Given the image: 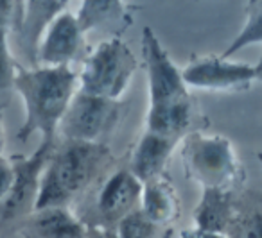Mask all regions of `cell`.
Returning a JSON list of instances; mask_svg holds the SVG:
<instances>
[{
  "label": "cell",
  "instance_id": "1",
  "mask_svg": "<svg viewBox=\"0 0 262 238\" xmlns=\"http://www.w3.org/2000/svg\"><path fill=\"white\" fill-rule=\"evenodd\" d=\"M144 63L149 83L147 131L180 140L192 120L187 84L151 27L142 29Z\"/></svg>",
  "mask_w": 262,
  "mask_h": 238
},
{
  "label": "cell",
  "instance_id": "2",
  "mask_svg": "<svg viewBox=\"0 0 262 238\" xmlns=\"http://www.w3.org/2000/svg\"><path fill=\"white\" fill-rule=\"evenodd\" d=\"M76 72L69 66L16 70L13 86L26 106V120L18 131V140H26L33 133H41L45 141H54V133L76 95Z\"/></svg>",
  "mask_w": 262,
  "mask_h": 238
},
{
  "label": "cell",
  "instance_id": "3",
  "mask_svg": "<svg viewBox=\"0 0 262 238\" xmlns=\"http://www.w3.org/2000/svg\"><path fill=\"white\" fill-rule=\"evenodd\" d=\"M106 152L108 149L101 144L69 141L63 145L45 166L40 192L33 206L34 211L63 208L92 179Z\"/></svg>",
  "mask_w": 262,
  "mask_h": 238
},
{
  "label": "cell",
  "instance_id": "4",
  "mask_svg": "<svg viewBox=\"0 0 262 238\" xmlns=\"http://www.w3.org/2000/svg\"><path fill=\"white\" fill-rule=\"evenodd\" d=\"M137 65L139 61L122 40L112 38L102 41L84 61L79 91L117 102L126 91Z\"/></svg>",
  "mask_w": 262,
  "mask_h": 238
},
{
  "label": "cell",
  "instance_id": "5",
  "mask_svg": "<svg viewBox=\"0 0 262 238\" xmlns=\"http://www.w3.org/2000/svg\"><path fill=\"white\" fill-rule=\"evenodd\" d=\"M183 163L192 179L200 181L203 188L228 190L239 176V161L233 152L232 141L225 136L192 134L183 147Z\"/></svg>",
  "mask_w": 262,
  "mask_h": 238
},
{
  "label": "cell",
  "instance_id": "6",
  "mask_svg": "<svg viewBox=\"0 0 262 238\" xmlns=\"http://www.w3.org/2000/svg\"><path fill=\"white\" fill-rule=\"evenodd\" d=\"M117 116L119 104L115 101L79 91L70 101L58 129L67 141L99 144V138L108 133L117 122Z\"/></svg>",
  "mask_w": 262,
  "mask_h": 238
},
{
  "label": "cell",
  "instance_id": "7",
  "mask_svg": "<svg viewBox=\"0 0 262 238\" xmlns=\"http://www.w3.org/2000/svg\"><path fill=\"white\" fill-rule=\"evenodd\" d=\"M187 86L214 91H241L250 88L257 79V66L246 63H232L221 56H201L194 58L182 70Z\"/></svg>",
  "mask_w": 262,
  "mask_h": 238
},
{
  "label": "cell",
  "instance_id": "8",
  "mask_svg": "<svg viewBox=\"0 0 262 238\" xmlns=\"http://www.w3.org/2000/svg\"><path fill=\"white\" fill-rule=\"evenodd\" d=\"M81 33L77 16L63 11L49 26L38 52V63L45 66H69L81 47Z\"/></svg>",
  "mask_w": 262,
  "mask_h": 238
},
{
  "label": "cell",
  "instance_id": "9",
  "mask_svg": "<svg viewBox=\"0 0 262 238\" xmlns=\"http://www.w3.org/2000/svg\"><path fill=\"white\" fill-rule=\"evenodd\" d=\"M51 147L52 141H45L38 147L31 158L22 159V161L15 163V183H13L11 194L6 199V217H11L18 213L26 204L34 206V201L40 192V183L43 170L47 166L49 159H51Z\"/></svg>",
  "mask_w": 262,
  "mask_h": 238
},
{
  "label": "cell",
  "instance_id": "10",
  "mask_svg": "<svg viewBox=\"0 0 262 238\" xmlns=\"http://www.w3.org/2000/svg\"><path fill=\"white\" fill-rule=\"evenodd\" d=\"M24 9H20L18 18H16V29H18V38L22 41V47L26 54L31 56L34 65H38V52H40L41 36H45L51 22L58 15H61L63 9L67 8V2H47V0H31L24 2Z\"/></svg>",
  "mask_w": 262,
  "mask_h": 238
},
{
  "label": "cell",
  "instance_id": "11",
  "mask_svg": "<svg viewBox=\"0 0 262 238\" xmlns=\"http://www.w3.org/2000/svg\"><path fill=\"white\" fill-rule=\"evenodd\" d=\"M142 190L144 184L131 174V170H119L108 177L99 192V213L108 222L124 219L142 199Z\"/></svg>",
  "mask_w": 262,
  "mask_h": 238
},
{
  "label": "cell",
  "instance_id": "12",
  "mask_svg": "<svg viewBox=\"0 0 262 238\" xmlns=\"http://www.w3.org/2000/svg\"><path fill=\"white\" fill-rule=\"evenodd\" d=\"M178 140L146 131L131 156V174L142 184L160 179L171 152Z\"/></svg>",
  "mask_w": 262,
  "mask_h": 238
},
{
  "label": "cell",
  "instance_id": "13",
  "mask_svg": "<svg viewBox=\"0 0 262 238\" xmlns=\"http://www.w3.org/2000/svg\"><path fill=\"white\" fill-rule=\"evenodd\" d=\"M232 192L223 188H203V197L194 209V222L198 229L225 234L233 222Z\"/></svg>",
  "mask_w": 262,
  "mask_h": 238
},
{
  "label": "cell",
  "instance_id": "14",
  "mask_svg": "<svg viewBox=\"0 0 262 238\" xmlns=\"http://www.w3.org/2000/svg\"><path fill=\"white\" fill-rule=\"evenodd\" d=\"M140 202H142L140 211H142L155 226L172 222L180 213V202H178V197H176L174 190H172L171 184L162 179L151 181V183L144 184Z\"/></svg>",
  "mask_w": 262,
  "mask_h": 238
},
{
  "label": "cell",
  "instance_id": "15",
  "mask_svg": "<svg viewBox=\"0 0 262 238\" xmlns=\"http://www.w3.org/2000/svg\"><path fill=\"white\" fill-rule=\"evenodd\" d=\"M34 227L43 238H84L83 224L65 208H49L36 213Z\"/></svg>",
  "mask_w": 262,
  "mask_h": 238
},
{
  "label": "cell",
  "instance_id": "16",
  "mask_svg": "<svg viewBox=\"0 0 262 238\" xmlns=\"http://www.w3.org/2000/svg\"><path fill=\"white\" fill-rule=\"evenodd\" d=\"M122 2L119 0H88L83 2L79 13H77V23L81 33L94 29L106 22H115L122 16Z\"/></svg>",
  "mask_w": 262,
  "mask_h": 238
},
{
  "label": "cell",
  "instance_id": "17",
  "mask_svg": "<svg viewBox=\"0 0 262 238\" xmlns=\"http://www.w3.org/2000/svg\"><path fill=\"white\" fill-rule=\"evenodd\" d=\"M253 43H262V0L250 2L246 9V22H244L241 33L233 38L232 43L226 47L221 54L223 59H230L241 49Z\"/></svg>",
  "mask_w": 262,
  "mask_h": 238
},
{
  "label": "cell",
  "instance_id": "18",
  "mask_svg": "<svg viewBox=\"0 0 262 238\" xmlns=\"http://www.w3.org/2000/svg\"><path fill=\"white\" fill-rule=\"evenodd\" d=\"M157 226L142 211H131L119 220L117 236L119 238H151Z\"/></svg>",
  "mask_w": 262,
  "mask_h": 238
},
{
  "label": "cell",
  "instance_id": "19",
  "mask_svg": "<svg viewBox=\"0 0 262 238\" xmlns=\"http://www.w3.org/2000/svg\"><path fill=\"white\" fill-rule=\"evenodd\" d=\"M228 233L230 238H262V213L251 211L235 217Z\"/></svg>",
  "mask_w": 262,
  "mask_h": 238
},
{
  "label": "cell",
  "instance_id": "20",
  "mask_svg": "<svg viewBox=\"0 0 262 238\" xmlns=\"http://www.w3.org/2000/svg\"><path fill=\"white\" fill-rule=\"evenodd\" d=\"M15 76V65L8 43V27H0V90L13 86Z\"/></svg>",
  "mask_w": 262,
  "mask_h": 238
},
{
  "label": "cell",
  "instance_id": "21",
  "mask_svg": "<svg viewBox=\"0 0 262 238\" xmlns=\"http://www.w3.org/2000/svg\"><path fill=\"white\" fill-rule=\"evenodd\" d=\"M13 183H15V169L11 163L0 158V201L9 197Z\"/></svg>",
  "mask_w": 262,
  "mask_h": 238
},
{
  "label": "cell",
  "instance_id": "22",
  "mask_svg": "<svg viewBox=\"0 0 262 238\" xmlns=\"http://www.w3.org/2000/svg\"><path fill=\"white\" fill-rule=\"evenodd\" d=\"M180 236H182V238H226L225 234L210 233V231L198 229V227H194V229H185V231H182V234H180Z\"/></svg>",
  "mask_w": 262,
  "mask_h": 238
},
{
  "label": "cell",
  "instance_id": "23",
  "mask_svg": "<svg viewBox=\"0 0 262 238\" xmlns=\"http://www.w3.org/2000/svg\"><path fill=\"white\" fill-rule=\"evenodd\" d=\"M92 238H119L117 233H110V231H104V229H95Z\"/></svg>",
  "mask_w": 262,
  "mask_h": 238
},
{
  "label": "cell",
  "instance_id": "24",
  "mask_svg": "<svg viewBox=\"0 0 262 238\" xmlns=\"http://www.w3.org/2000/svg\"><path fill=\"white\" fill-rule=\"evenodd\" d=\"M2 147H4V122H2V111H0V158H2Z\"/></svg>",
  "mask_w": 262,
  "mask_h": 238
},
{
  "label": "cell",
  "instance_id": "25",
  "mask_svg": "<svg viewBox=\"0 0 262 238\" xmlns=\"http://www.w3.org/2000/svg\"><path fill=\"white\" fill-rule=\"evenodd\" d=\"M255 66H257V79L262 81V58H260V61H258V65H255Z\"/></svg>",
  "mask_w": 262,
  "mask_h": 238
},
{
  "label": "cell",
  "instance_id": "26",
  "mask_svg": "<svg viewBox=\"0 0 262 238\" xmlns=\"http://www.w3.org/2000/svg\"><path fill=\"white\" fill-rule=\"evenodd\" d=\"M258 159H260V163H262V154H258Z\"/></svg>",
  "mask_w": 262,
  "mask_h": 238
}]
</instances>
